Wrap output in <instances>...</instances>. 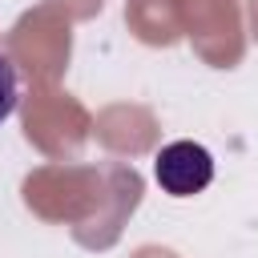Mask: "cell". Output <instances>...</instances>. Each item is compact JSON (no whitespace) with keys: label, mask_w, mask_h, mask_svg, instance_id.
<instances>
[{"label":"cell","mask_w":258,"mask_h":258,"mask_svg":"<svg viewBox=\"0 0 258 258\" xmlns=\"http://www.w3.org/2000/svg\"><path fill=\"white\" fill-rule=\"evenodd\" d=\"M153 177L169 198H194L214 181V153L198 141H169L153 157Z\"/></svg>","instance_id":"cell-1"},{"label":"cell","mask_w":258,"mask_h":258,"mask_svg":"<svg viewBox=\"0 0 258 258\" xmlns=\"http://www.w3.org/2000/svg\"><path fill=\"white\" fill-rule=\"evenodd\" d=\"M16 101H20V81H16V69L12 60L0 52V125L16 113Z\"/></svg>","instance_id":"cell-2"}]
</instances>
